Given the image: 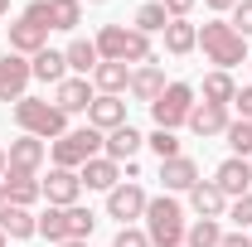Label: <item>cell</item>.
Listing matches in <instances>:
<instances>
[{
	"label": "cell",
	"mask_w": 252,
	"mask_h": 247,
	"mask_svg": "<svg viewBox=\"0 0 252 247\" xmlns=\"http://www.w3.org/2000/svg\"><path fill=\"white\" fill-rule=\"evenodd\" d=\"M228 107L238 112V122H252V83H248V88H238V93H233V102H228Z\"/></svg>",
	"instance_id": "cell-36"
},
{
	"label": "cell",
	"mask_w": 252,
	"mask_h": 247,
	"mask_svg": "<svg viewBox=\"0 0 252 247\" xmlns=\"http://www.w3.org/2000/svg\"><path fill=\"white\" fill-rule=\"evenodd\" d=\"M83 25V0H49V30H78Z\"/></svg>",
	"instance_id": "cell-28"
},
{
	"label": "cell",
	"mask_w": 252,
	"mask_h": 247,
	"mask_svg": "<svg viewBox=\"0 0 252 247\" xmlns=\"http://www.w3.org/2000/svg\"><path fill=\"white\" fill-rule=\"evenodd\" d=\"M233 30L243 34V39H252V0H238L233 5Z\"/></svg>",
	"instance_id": "cell-35"
},
{
	"label": "cell",
	"mask_w": 252,
	"mask_h": 247,
	"mask_svg": "<svg viewBox=\"0 0 252 247\" xmlns=\"http://www.w3.org/2000/svg\"><path fill=\"white\" fill-rule=\"evenodd\" d=\"M30 83H34V73H30V59H25V54H5V59H0V102L30 97L25 93Z\"/></svg>",
	"instance_id": "cell-9"
},
{
	"label": "cell",
	"mask_w": 252,
	"mask_h": 247,
	"mask_svg": "<svg viewBox=\"0 0 252 247\" xmlns=\"http://www.w3.org/2000/svg\"><path fill=\"white\" fill-rule=\"evenodd\" d=\"M93 88H97V93H112V97H122L126 88H131V68H126V63H97V73H93Z\"/></svg>",
	"instance_id": "cell-27"
},
{
	"label": "cell",
	"mask_w": 252,
	"mask_h": 247,
	"mask_svg": "<svg viewBox=\"0 0 252 247\" xmlns=\"http://www.w3.org/2000/svg\"><path fill=\"white\" fill-rule=\"evenodd\" d=\"M189 209L199 218H223L228 214V199H223V189L214 185V180H199V185L189 189Z\"/></svg>",
	"instance_id": "cell-22"
},
{
	"label": "cell",
	"mask_w": 252,
	"mask_h": 247,
	"mask_svg": "<svg viewBox=\"0 0 252 247\" xmlns=\"http://www.w3.org/2000/svg\"><path fill=\"white\" fill-rule=\"evenodd\" d=\"M25 20H34V25H44V30H49V0H34V5H25Z\"/></svg>",
	"instance_id": "cell-39"
},
{
	"label": "cell",
	"mask_w": 252,
	"mask_h": 247,
	"mask_svg": "<svg viewBox=\"0 0 252 247\" xmlns=\"http://www.w3.org/2000/svg\"><path fill=\"white\" fill-rule=\"evenodd\" d=\"M0 233L15 238V243H25V238L39 233V218H34L30 209H20V204H5V209H0Z\"/></svg>",
	"instance_id": "cell-23"
},
{
	"label": "cell",
	"mask_w": 252,
	"mask_h": 247,
	"mask_svg": "<svg viewBox=\"0 0 252 247\" xmlns=\"http://www.w3.org/2000/svg\"><path fill=\"white\" fill-rule=\"evenodd\" d=\"M0 189H5V204H20V209H30V204H39V199H44L39 175H20V170H5Z\"/></svg>",
	"instance_id": "cell-20"
},
{
	"label": "cell",
	"mask_w": 252,
	"mask_h": 247,
	"mask_svg": "<svg viewBox=\"0 0 252 247\" xmlns=\"http://www.w3.org/2000/svg\"><path fill=\"white\" fill-rule=\"evenodd\" d=\"M160 5H165V15H170V20H189V10H194L199 0H160Z\"/></svg>",
	"instance_id": "cell-38"
},
{
	"label": "cell",
	"mask_w": 252,
	"mask_h": 247,
	"mask_svg": "<svg viewBox=\"0 0 252 247\" xmlns=\"http://www.w3.org/2000/svg\"><path fill=\"white\" fill-rule=\"evenodd\" d=\"M204 5H209V10H219V15H223V10H233L238 0H204Z\"/></svg>",
	"instance_id": "cell-41"
},
{
	"label": "cell",
	"mask_w": 252,
	"mask_h": 247,
	"mask_svg": "<svg viewBox=\"0 0 252 247\" xmlns=\"http://www.w3.org/2000/svg\"><path fill=\"white\" fill-rule=\"evenodd\" d=\"M93 102H97L93 78H73V73H68L59 88H54V107H59V112H68V117H73V112H88Z\"/></svg>",
	"instance_id": "cell-12"
},
{
	"label": "cell",
	"mask_w": 252,
	"mask_h": 247,
	"mask_svg": "<svg viewBox=\"0 0 252 247\" xmlns=\"http://www.w3.org/2000/svg\"><path fill=\"white\" fill-rule=\"evenodd\" d=\"M189 112H194V88L189 83H170L165 93L151 102V117H156L160 131H175V126L189 122Z\"/></svg>",
	"instance_id": "cell-7"
},
{
	"label": "cell",
	"mask_w": 252,
	"mask_h": 247,
	"mask_svg": "<svg viewBox=\"0 0 252 247\" xmlns=\"http://www.w3.org/2000/svg\"><path fill=\"white\" fill-rule=\"evenodd\" d=\"M146 146H151V151L160 155V160H175V155H180V136H175V131H151V136H146Z\"/></svg>",
	"instance_id": "cell-33"
},
{
	"label": "cell",
	"mask_w": 252,
	"mask_h": 247,
	"mask_svg": "<svg viewBox=\"0 0 252 247\" xmlns=\"http://www.w3.org/2000/svg\"><path fill=\"white\" fill-rule=\"evenodd\" d=\"M88 5H107V0H88Z\"/></svg>",
	"instance_id": "cell-46"
},
{
	"label": "cell",
	"mask_w": 252,
	"mask_h": 247,
	"mask_svg": "<svg viewBox=\"0 0 252 247\" xmlns=\"http://www.w3.org/2000/svg\"><path fill=\"white\" fill-rule=\"evenodd\" d=\"M59 247H88V243H78V238H73V243H59Z\"/></svg>",
	"instance_id": "cell-43"
},
{
	"label": "cell",
	"mask_w": 252,
	"mask_h": 247,
	"mask_svg": "<svg viewBox=\"0 0 252 247\" xmlns=\"http://www.w3.org/2000/svg\"><path fill=\"white\" fill-rule=\"evenodd\" d=\"M141 146H146V136L126 122V126H117V131H107L102 155H107V160H117V165H126V160H136V151H141Z\"/></svg>",
	"instance_id": "cell-19"
},
{
	"label": "cell",
	"mask_w": 252,
	"mask_h": 247,
	"mask_svg": "<svg viewBox=\"0 0 252 247\" xmlns=\"http://www.w3.org/2000/svg\"><path fill=\"white\" fill-rule=\"evenodd\" d=\"M219 243H223V228H219V218H199V223H189L185 247H219Z\"/></svg>",
	"instance_id": "cell-31"
},
{
	"label": "cell",
	"mask_w": 252,
	"mask_h": 247,
	"mask_svg": "<svg viewBox=\"0 0 252 247\" xmlns=\"http://www.w3.org/2000/svg\"><path fill=\"white\" fill-rule=\"evenodd\" d=\"M78 180H83V189H102V194H112V189L122 185V165L107 160V155H93V160L78 170Z\"/></svg>",
	"instance_id": "cell-16"
},
{
	"label": "cell",
	"mask_w": 252,
	"mask_h": 247,
	"mask_svg": "<svg viewBox=\"0 0 252 247\" xmlns=\"http://www.w3.org/2000/svg\"><path fill=\"white\" fill-rule=\"evenodd\" d=\"M248 63H252V59H248Z\"/></svg>",
	"instance_id": "cell-48"
},
{
	"label": "cell",
	"mask_w": 252,
	"mask_h": 247,
	"mask_svg": "<svg viewBox=\"0 0 252 247\" xmlns=\"http://www.w3.org/2000/svg\"><path fill=\"white\" fill-rule=\"evenodd\" d=\"M185 209H180V199L175 194H160V199H151L146 204V238H151V247H185Z\"/></svg>",
	"instance_id": "cell-2"
},
{
	"label": "cell",
	"mask_w": 252,
	"mask_h": 247,
	"mask_svg": "<svg viewBox=\"0 0 252 247\" xmlns=\"http://www.w3.org/2000/svg\"><path fill=\"white\" fill-rule=\"evenodd\" d=\"M15 126H20V136L59 141V136H68V112H59L54 102H39V97H20L15 102Z\"/></svg>",
	"instance_id": "cell-5"
},
{
	"label": "cell",
	"mask_w": 252,
	"mask_h": 247,
	"mask_svg": "<svg viewBox=\"0 0 252 247\" xmlns=\"http://www.w3.org/2000/svg\"><path fill=\"white\" fill-rule=\"evenodd\" d=\"M228 122H233V117H228V107H214V102H194V112H189V131H194V136H223V131H228Z\"/></svg>",
	"instance_id": "cell-21"
},
{
	"label": "cell",
	"mask_w": 252,
	"mask_h": 247,
	"mask_svg": "<svg viewBox=\"0 0 252 247\" xmlns=\"http://www.w3.org/2000/svg\"><path fill=\"white\" fill-rule=\"evenodd\" d=\"M44 155L49 146L39 141V136H20V141H10V151H5V170H20V175H39V165H44Z\"/></svg>",
	"instance_id": "cell-13"
},
{
	"label": "cell",
	"mask_w": 252,
	"mask_h": 247,
	"mask_svg": "<svg viewBox=\"0 0 252 247\" xmlns=\"http://www.w3.org/2000/svg\"><path fill=\"white\" fill-rule=\"evenodd\" d=\"M165 25H170L165 5H160V0H146V5L136 10V25H131V30H141L146 39H151V34H165Z\"/></svg>",
	"instance_id": "cell-29"
},
{
	"label": "cell",
	"mask_w": 252,
	"mask_h": 247,
	"mask_svg": "<svg viewBox=\"0 0 252 247\" xmlns=\"http://www.w3.org/2000/svg\"><path fill=\"white\" fill-rule=\"evenodd\" d=\"M39 49H49V30L20 15V20L10 25V54H25V59H34Z\"/></svg>",
	"instance_id": "cell-18"
},
{
	"label": "cell",
	"mask_w": 252,
	"mask_h": 247,
	"mask_svg": "<svg viewBox=\"0 0 252 247\" xmlns=\"http://www.w3.org/2000/svg\"><path fill=\"white\" fill-rule=\"evenodd\" d=\"M30 73L39 78V83H54L59 88L63 78H68V59H63V49H39L30 59Z\"/></svg>",
	"instance_id": "cell-25"
},
{
	"label": "cell",
	"mask_w": 252,
	"mask_h": 247,
	"mask_svg": "<svg viewBox=\"0 0 252 247\" xmlns=\"http://www.w3.org/2000/svg\"><path fill=\"white\" fill-rule=\"evenodd\" d=\"M228 146H233V155H243V160H252V122H228Z\"/></svg>",
	"instance_id": "cell-32"
},
{
	"label": "cell",
	"mask_w": 252,
	"mask_h": 247,
	"mask_svg": "<svg viewBox=\"0 0 252 247\" xmlns=\"http://www.w3.org/2000/svg\"><path fill=\"white\" fill-rule=\"evenodd\" d=\"M219 247H252V233H243V228H233V233H223Z\"/></svg>",
	"instance_id": "cell-40"
},
{
	"label": "cell",
	"mask_w": 252,
	"mask_h": 247,
	"mask_svg": "<svg viewBox=\"0 0 252 247\" xmlns=\"http://www.w3.org/2000/svg\"><path fill=\"white\" fill-rule=\"evenodd\" d=\"M5 243H10V238H5V233H0V247H5Z\"/></svg>",
	"instance_id": "cell-47"
},
{
	"label": "cell",
	"mask_w": 252,
	"mask_h": 247,
	"mask_svg": "<svg viewBox=\"0 0 252 247\" xmlns=\"http://www.w3.org/2000/svg\"><path fill=\"white\" fill-rule=\"evenodd\" d=\"M199 49H204V59H209V63H219L223 73L252 59V54H248V39L233 30L228 20H209V25L199 30Z\"/></svg>",
	"instance_id": "cell-4"
},
{
	"label": "cell",
	"mask_w": 252,
	"mask_h": 247,
	"mask_svg": "<svg viewBox=\"0 0 252 247\" xmlns=\"http://www.w3.org/2000/svg\"><path fill=\"white\" fill-rule=\"evenodd\" d=\"M39 189H44V199L54 204V209H73L78 204V194H83V180H78V170H49V180H39Z\"/></svg>",
	"instance_id": "cell-11"
},
{
	"label": "cell",
	"mask_w": 252,
	"mask_h": 247,
	"mask_svg": "<svg viewBox=\"0 0 252 247\" xmlns=\"http://www.w3.org/2000/svg\"><path fill=\"white\" fill-rule=\"evenodd\" d=\"M228 218L243 228V233H252V194H243V199H233L228 204Z\"/></svg>",
	"instance_id": "cell-34"
},
{
	"label": "cell",
	"mask_w": 252,
	"mask_h": 247,
	"mask_svg": "<svg viewBox=\"0 0 252 247\" xmlns=\"http://www.w3.org/2000/svg\"><path fill=\"white\" fill-rule=\"evenodd\" d=\"M5 165H10V160H5V151H0V180H5Z\"/></svg>",
	"instance_id": "cell-42"
},
{
	"label": "cell",
	"mask_w": 252,
	"mask_h": 247,
	"mask_svg": "<svg viewBox=\"0 0 252 247\" xmlns=\"http://www.w3.org/2000/svg\"><path fill=\"white\" fill-rule=\"evenodd\" d=\"M165 88H170V83H165V68H160L156 59L141 63V68H131V88H126V93L136 97V102H146V107H151V102H156Z\"/></svg>",
	"instance_id": "cell-14"
},
{
	"label": "cell",
	"mask_w": 252,
	"mask_h": 247,
	"mask_svg": "<svg viewBox=\"0 0 252 247\" xmlns=\"http://www.w3.org/2000/svg\"><path fill=\"white\" fill-rule=\"evenodd\" d=\"M112 247H151V238H146V228H122L112 238Z\"/></svg>",
	"instance_id": "cell-37"
},
{
	"label": "cell",
	"mask_w": 252,
	"mask_h": 247,
	"mask_svg": "<svg viewBox=\"0 0 252 247\" xmlns=\"http://www.w3.org/2000/svg\"><path fill=\"white\" fill-rule=\"evenodd\" d=\"M0 209H5V189H0Z\"/></svg>",
	"instance_id": "cell-45"
},
{
	"label": "cell",
	"mask_w": 252,
	"mask_h": 247,
	"mask_svg": "<svg viewBox=\"0 0 252 247\" xmlns=\"http://www.w3.org/2000/svg\"><path fill=\"white\" fill-rule=\"evenodd\" d=\"M88 126L93 131H117V126H126V102L122 97H112V93H97V102L88 107Z\"/></svg>",
	"instance_id": "cell-15"
},
{
	"label": "cell",
	"mask_w": 252,
	"mask_h": 247,
	"mask_svg": "<svg viewBox=\"0 0 252 247\" xmlns=\"http://www.w3.org/2000/svg\"><path fill=\"white\" fill-rule=\"evenodd\" d=\"M5 10H10V0H0V15H5Z\"/></svg>",
	"instance_id": "cell-44"
},
{
	"label": "cell",
	"mask_w": 252,
	"mask_h": 247,
	"mask_svg": "<svg viewBox=\"0 0 252 247\" xmlns=\"http://www.w3.org/2000/svg\"><path fill=\"white\" fill-rule=\"evenodd\" d=\"M63 59H68V73H73V78H93L97 63H102V54H97L93 39H73V44L63 49Z\"/></svg>",
	"instance_id": "cell-24"
},
{
	"label": "cell",
	"mask_w": 252,
	"mask_h": 247,
	"mask_svg": "<svg viewBox=\"0 0 252 247\" xmlns=\"http://www.w3.org/2000/svg\"><path fill=\"white\" fill-rule=\"evenodd\" d=\"M214 185L223 189V199H243V194H252V160L228 155L219 170H214Z\"/></svg>",
	"instance_id": "cell-10"
},
{
	"label": "cell",
	"mask_w": 252,
	"mask_h": 247,
	"mask_svg": "<svg viewBox=\"0 0 252 247\" xmlns=\"http://www.w3.org/2000/svg\"><path fill=\"white\" fill-rule=\"evenodd\" d=\"M233 93H238V83H233V73H209L204 78V102H214V107H228L233 102Z\"/></svg>",
	"instance_id": "cell-30"
},
{
	"label": "cell",
	"mask_w": 252,
	"mask_h": 247,
	"mask_svg": "<svg viewBox=\"0 0 252 247\" xmlns=\"http://www.w3.org/2000/svg\"><path fill=\"white\" fill-rule=\"evenodd\" d=\"M146 189L141 185H131V180H122V185L107 194V218H117L122 228H131V218H146Z\"/></svg>",
	"instance_id": "cell-8"
},
{
	"label": "cell",
	"mask_w": 252,
	"mask_h": 247,
	"mask_svg": "<svg viewBox=\"0 0 252 247\" xmlns=\"http://www.w3.org/2000/svg\"><path fill=\"white\" fill-rule=\"evenodd\" d=\"M199 49V30L189 25V20H170L165 25V54H175V59H185Z\"/></svg>",
	"instance_id": "cell-26"
},
{
	"label": "cell",
	"mask_w": 252,
	"mask_h": 247,
	"mask_svg": "<svg viewBox=\"0 0 252 247\" xmlns=\"http://www.w3.org/2000/svg\"><path fill=\"white\" fill-rule=\"evenodd\" d=\"M102 131H93V126H78V131H68V136H59L54 146H49V155H54V165L59 170H83L93 155H102Z\"/></svg>",
	"instance_id": "cell-6"
},
{
	"label": "cell",
	"mask_w": 252,
	"mask_h": 247,
	"mask_svg": "<svg viewBox=\"0 0 252 247\" xmlns=\"http://www.w3.org/2000/svg\"><path fill=\"white\" fill-rule=\"evenodd\" d=\"M160 185L170 189V194H189V189L199 185V165H194L189 155H175V160H160Z\"/></svg>",
	"instance_id": "cell-17"
},
{
	"label": "cell",
	"mask_w": 252,
	"mask_h": 247,
	"mask_svg": "<svg viewBox=\"0 0 252 247\" xmlns=\"http://www.w3.org/2000/svg\"><path fill=\"white\" fill-rule=\"evenodd\" d=\"M93 44H97V54H102V63H126V68H131V63H136V68H141V63H151V39H146L141 30L102 25Z\"/></svg>",
	"instance_id": "cell-3"
},
{
	"label": "cell",
	"mask_w": 252,
	"mask_h": 247,
	"mask_svg": "<svg viewBox=\"0 0 252 247\" xmlns=\"http://www.w3.org/2000/svg\"><path fill=\"white\" fill-rule=\"evenodd\" d=\"M93 228H97V214L93 209H83V204H73V209H44L39 214V238H49V247H59V243H88L93 238Z\"/></svg>",
	"instance_id": "cell-1"
}]
</instances>
